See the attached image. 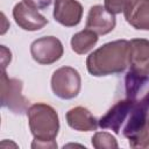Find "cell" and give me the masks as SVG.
<instances>
[{"mask_svg": "<svg viewBox=\"0 0 149 149\" xmlns=\"http://www.w3.org/2000/svg\"><path fill=\"white\" fill-rule=\"evenodd\" d=\"M128 66V41L116 40L94 50L86 59L87 71L95 77L120 73Z\"/></svg>", "mask_w": 149, "mask_h": 149, "instance_id": "obj_1", "label": "cell"}, {"mask_svg": "<svg viewBox=\"0 0 149 149\" xmlns=\"http://www.w3.org/2000/svg\"><path fill=\"white\" fill-rule=\"evenodd\" d=\"M27 115L34 136L31 148H57L55 141L59 130L57 112L50 105L37 102L28 108Z\"/></svg>", "mask_w": 149, "mask_h": 149, "instance_id": "obj_2", "label": "cell"}, {"mask_svg": "<svg viewBox=\"0 0 149 149\" xmlns=\"http://www.w3.org/2000/svg\"><path fill=\"white\" fill-rule=\"evenodd\" d=\"M1 105L15 114H23L28 111L29 101L22 94V81L9 78L5 70L1 72Z\"/></svg>", "mask_w": 149, "mask_h": 149, "instance_id": "obj_3", "label": "cell"}, {"mask_svg": "<svg viewBox=\"0 0 149 149\" xmlns=\"http://www.w3.org/2000/svg\"><path fill=\"white\" fill-rule=\"evenodd\" d=\"M81 86L79 72L71 66L57 69L51 77V88L61 99H73L78 95Z\"/></svg>", "mask_w": 149, "mask_h": 149, "instance_id": "obj_4", "label": "cell"}, {"mask_svg": "<svg viewBox=\"0 0 149 149\" xmlns=\"http://www.w3.org/2000/svg\"><path fill=\"white\" fill-rule=\"evenodd\" d=\"M63 44L55 36H43L35 40L30 45V54L35 62L49 65L63 56Z\"/></svg>", "mask_w": 149, "mask_h": 149, "instance_id": "obj_5", "label": "cell"}, {"mask_svg": "<svg viewBox=\"0 0 149 149\" xmlns=\"http://www.w3.org/2000/svg\"><path fill=\"white\" fill-rule=\"evenodd\" d=\"M132 107H133V101L127 98L115 102L98 120L99 127L104 129H112L115 134H120L125 122L128 119Z\"/></svg>", "mask_w": 149, "mask_h": 149, "instance_id": "obj_6", "label": "cell"}, {"mask_svg": "<svg viewBox=\"0 0 149 149\" xmlns=\"http://www.w3.org/2000/svg\"><path fill=\"white\" fill-rule=\"evenodd\" d=\"M126 98L133 102L149 104V73H137L132 70L125 76Z\"/></svg>", "mask_w": 149, "mask_h": 149, "instance_id": "obj_7", "label": "cell"}, {"mask_svg": "<svg viewBox=\"0 0 149 149\" xmlns=\"http://www.w3.org/2000/svg\"><path fill=\"white\" fill-rule=\"evenodd\" d=\"M128 66L137 73H149V41L133 38L128 41Z\"/></svg>", "mask_w": 149, "mask_h": 149, "instance_id": "obj_8", "label": "cell"}, {"mask_svg": "<svg viewBox=\"0 0 149 149\" xmlns=\"http://www.w3.org/2000/svg\"><path fill=\"white\" fill-rule=\"evenodd\" d=\"M13 17L20 28L29 31L40 30L48 23V20L43 15H41L35 8L28 6L23 1L14 6Z\"/></svg>", "mask_w": 149, "mask_h": 149, "instance_id": "obj_9", "label": "cell"}, {"mask_svg": "<svg viewBox=\"0 0 149 149\" xmlns=\"http://www.w3.org/2000/svg\"><path fill=\"white\" fill-rule=\"evenodd\" d=\"M115 16L109 13L105 6L95 5L88 10L86 19V28L94 31L98 35H105L111 33L115 27Z\"/></svg>", "mask_w": 149, "mask_h": 149, "instance_id": "obj_10", "label": "cell"}, {"mask_svg": "<svg viewBox=\"0 0 149 149\" xmlns=\"http://www.w3.org/2000/svg\"><path fill=\"white\" fill-rule=\"evenodd\" d=\"M83 16V7L77 0H55L54 19L65 27L77 26Z\"/></svg>", "mask_w": 149, "mask_h": 149, "instance_id": "obj_11", "label": "cell"}, {"mask_svg": "<svg viewBox=\"0 0 149 149\" xmlns=\"http://www.w3.org/2000/svg\"><path fill=\"white\" fill-rule=\"evenodd\" d=\"M123 14L135 29L149 30V0H132Z\"/></svg>", "mask_w": 149, "mask_h": 149, "instance_id": "obj_12", "label": "cell"}, {"mask_svg": "<svg viewBox=\"0 0 149 149\" xmlns=\"http://www.w3.org/2000/svg\"><path fill=\"white\" fill-rule=\"evenodd\" d=\"M65 118L68 125L74 130L90 132V130H95L99 126L98 120L91 114V112L81 106H77L68 111Z\"/></svg>", "mask_w": 149, "mask_h": 149, "instance_id": "obj_13", "label": "cell"}, {"mask_svg": "<svg viewBox=\"0 0 149 149\" xmlns=\"http://www.w3.org/2000/svg\"><path fill=\"white\" fill-rule=\"evenodd\" d=\"M98 42V34L90 29H84L74 34L71 38V48L78 55L88 52Z\"/></svg>", "mask_w": 149, "mask_h": 149, "instance_id": "obj_14", "label": "cell"}, {"mask_svg": "<svg viewBox=\"0 0 149 149\" xmlns=\"http://www.w3.org/2000/svg\"><path fill=\"white\" fill-rule=\"evenodd\" d=\"M92 146L95 149H113L118 148V142L112 134L107 132H98L92 137Z\"/></svg>", "mask_w": 149, "mask_h": 149, "instance_id": "obj_15", "label": "cell"}, {"mask_svg": "<svg viewBox=\"0 0 149 149\" xmlns=\"http://www.w3.org/2000/svg\"><path fill=\"white\" fill-rule=\"evenodd\" d=\"M132 0H105V8L112 13V14H119L121 12H125L127 6L129 5Z\"/></svg>", "mask_w": 149, "mask_h": 149, "instance_id": "obj_16", "label": "cell"}, {"mask_svg": "<svg viewBox=\"0 0 149 149\" xmlns=\"http://www.w3.org/2000/svg\"><path fill=\"white\" fill-rule=\"evenodd\" d=\"M23 2L35 9H44L51 3V0H23Z\"/></svg>", "mask_w": 149, "mask_h": 149, "instance_id": "obj_17", "label": "cell"}, {"mask_svg": "<svg viewBox=\"0 0 149 149\" xmlns=\"http://www.w3.org/2000/svg\"><path fill=\"white\" fill-rule=\"evenodd\" d=\"M10 52L6 56L5 55V45H1V65H2V70H5L6 69V66H7V63H9L10 62Z\"/></svg>", "mask_w": 149, "mask_h": 149, "instance_id": "obj_18", "label": "cell"}, {"mask_svg": "<svg viewBox=\"0 0 149 149\" xmlns=\"http://www.w3.org/2000/svg\"><path fill=\"white\" fill-rule=\"evenodd\" d=\"M147 119H148V125H149V106H148V111H147Z\"/></svg>", "mask_w": 149, "mask_h": 149, "instance_id": "obj_19", "label": "cell"}]
</instances>
